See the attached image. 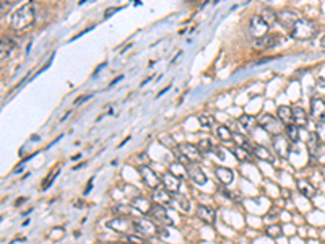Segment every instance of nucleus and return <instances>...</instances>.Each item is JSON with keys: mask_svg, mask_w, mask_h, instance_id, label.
Returning <instances> with one entry per match:
<instances>
[{"mask_svg": "<svg viewBox=\"0 0 325 244\" xmlns=\"http://www.w3.org/2000/svg\"><path fill=\"white\" fill-rule=\"evenodd\" d=\"M34 18H36V8H34V3L26 2L12 15V22H10V24H12V28L15 29V31H24V29H28L34 23Z\"/></svg>", "mask_w": 325, "mask_h": 244, "instance_id": "obj_1", "label": "nucleus"}, {"mask_svg": "<svg viewBox=\"0 0 325 244\" xmlns=\"http://www.w3.org/2000/svg\"><path fill=\"white\" fill-rule=\"evenodd\" d=\"M316 34V24H314L311 20H304L299 18L294 26L289 29V36L293 39H309Z\"/></svg>", "mask_w": 325, "mask_h": 244, "instance_id": "obj_2", "label": "nucleus"}, {"mask_svg": "<svg viewBox=\"0 0 325 244\" xmlns=\"http://www.w3.org/2000/svg\"><path fill=\"white\" fill-rule=\"evenodd\" d=\"M259 127H262L263 131H267L272 137H277V135H282V121L280 119H275L272 114H262L259 119Z\"/></svg>", "mask_w": 325, "mask_h": 244, "instance_id": "obj_3", "label": "nucleus"}, {"mask_svg": "<svg viewBox=\"0 0 325 244\" xmlns=\"http://www.w3.org/2000/svg\"><path fill=\"white\" fill-rule=\"evenodd\" d=\"M268 29H270V24L265 23L263 18L260 17V15H256V17L251 20V26H249V31H251V34L254 36L256 41H259V39H262V38L267 36V34H270Z\"/></svg>", "mask_w": 325, "mask_h": 244, "instance_id": "obj_4", "label": "nucleus"}, {"mask_svg": "<svg viewBox=\"0 0 325 244\" xmlns=\"http://www.w3.org/2000/svg\"><path fill=\"white\" fill-rule=\"evenodd\" d=\"M177 150L189 163L195 164V163H198L200 160H202V152L198 150L197 145H192V143H181Z\"/></svg>", "mask_w": 325, "mask_h": 244, "instance_id": "obj_5", "label": "nucleus"}, {"mask_svg": "<svg viewBox=\"0 0 325 244\" xmlns=\"http://www.w3.org/2000/svg\"><path fill=\"white\" fill-rule=\"evenodd\" d=\"M133 228L142 236H154L158 233V226L153 222L147 220V218H137L133 222Z\"/></svg>", "mask_w": 325, "mask_h": 244, "instance_id": "obj_6", "label": "nucleus"}, {"mask_svg": "<svg viewBox=\"0 0 325 244\" xmlns=\"http://www.w3.org/2000/svg\"><path fill=\"white\" fill-rule=\"evenodd\" d=\"M140 176H142L143 182L147 184L150 189H153V191H156V189H159V186H161L159 176L150 166H140Z\"/></svg>", "mask_w": 325, "mask_h": 244, "instance_id": "obj_7", "label": "nucleus"}, {"mask_svg": "<svg viewBox=\"0 0 325 244\" xmlns=\"http://www.w3.org/2000/svg\"><path fill=\"white\" fill-rule=\"evenodd\" d=\"M283 41V36L278 33H273V34H267L265 38L259 39V41H256V49H270V47H275L278 46L280 43Z\"/></svg>", "mask_w": 325, "mask_h": 244, "instance_id": "obj_8", "label": "nucleus"}, {"mask_svg": "<svg viewBox=\"0 0 325 244\" xmlns=\"http://www.w3.org/2000/svg\"><path fill=\"white\" fill-rule=\"evenodd\" d=\"M187 176H189V179H192L195 184H198V186H203V184L207 182V174L203 173L202 168L197 166V164H194V163H189Z\"/></svg>", "mask_w": 325, "mask_h": 244, "instance_id": "obj_9", "label": "nucleus"}, {"mask_svg": "<svg viewBox=\"0 0 325 244\" xmlns=\"http://www.w3.org/2000/svg\"><path fill=\"white\" fill-rule=\"evenodd\" d=\"M132 207L137 208V210L142 213V215H152V210H153V203L150 200L148 197H133L132 199Z\"/></svg>", "mask_w": 325, "mask_h": 244, "instance_id": "obj_10", "label": "nucleus"}, {"mask_svg": "<svg viewBox=\"0 0 325 244\" xmlns=\"http://www.w3.org/2000/svg\"><path fill=\"white\" fill-rule=\"evenodd\" d=\"M152 217H153L156 222L161 223V225H166V226H171V225H173L171 217L168 215V210L161 205V203H156V205H153Z\"/></svg>", "mask_w": 325, "mask_h": 244, "instance_id": "obj_11", "label": "nucleus"}, {"mask_svg": "<svg viewBox=\"0 0 325 244\" xmlns=\"http://www.w3.org/2000/svg\"><path fill=\"white\" fill-rule=\"evenodd\" d=\"M273 148L280 155V158H286L289 155V150H291V147L288 145L286 137H283V135L273 137Z\"/></svg>", "mask_w": 325, "mask_h": 244, "instance_id": "obj_12", "label": "nucleus"}, {"mask_svg": "<svg viewBox=\"0 0 325 244\" xmlns=\"http://www.w3.org/2000/svg\"><path fill=\"white\" fill-rule=\"evenodd\" d=\"M277 17H278V22L282 23L284 28H289V29H291L294 26V23L299 20V15L294 12H289V10H283V12L277 13Z\"/></svg>", "mask_w": 325, "mask_h": 244, "instance_id": "obj_13", "label": "nucleus"}, {"mask_svg": "<svg viewBox=\"0 0 325 244\" xmlns=\"http://www.w3.org/2000/svg\"><path fill=\"white\" fill-rule=\"evenodd\" d=\"M322 142L319 140L317 133L316 132H311L309 133V140H307V150L311 153L312 156H321L322 155Z\"/></svg>", "mask_w": 325, "mask_h": 244, "instance_id": "obj_14", "label": "nucleus"}, {"mask_svg": "<svg viewBox=\"0 0 325 244\" xmlns=\"http://www.w3.org/2000/svg\"><path fill=\"white\" fill-rule=\"evenodd\" d=\"M163 186L166 189L168 192H173V194H177L179 192V187H181V179L176 177L174 174L171 173H166L163 176Z\"/></svg>", "mask_w": 325, "mask_h": 244, "instance_id": "obj_15", "label": "nucleus"}, {"mask_svg": "<svg viewBox=\"0 0 325 244\" xmlns=\"http://www.w3.org/2000/svg\"><path fill=\"white\" fill-rule=\"evenodd\" d=\"M197 217L200 218L202 222L208 223V225H212L215 223V218H217V213L212 207H207V205H198L197 207Z\"/></svg>", "mask_w": 325, "mask_h": 244, "instance_id": "obj_16", "label": "nucleus"}, {"mask_svg": "<svg viewBox=\"0 0 325 244\" xmlns=\"http://www.w3.org/2000/svg\"><path fill=\"white\" fill-rule=\"evenodd\" d=\"M311 112L312 116L319 119V122L321 121H325V103L322 101V99L319 98H314L311 101Z\"/></svg>", "mask_w": 325, "mask_h": 244, "instance_id": "obj_17", "label": "nucleus"}, {"mask_svg": "<svg viewBox=\"0 0 325 244\" xmlns=\"http://www.w3.org/2000/svg\"><path fill=\"white\" fill-rule=\"evenodd\" d=\"M252 153L256 155V158H259V160L267 161V163H270V164L275 163V156L267 150V148L262 147V145H256V143H254V145H252Z\"/></svg>", "mask_w": 325, "mask_h": 244, "instance_id": "obj_18", "label": "nucleus"}, {"mask_svg": "<svg viewBox=\"0 0 325 244\" xmlns=\"http://www.w3.org/2000/svg\"><path fill=\"white\" fill-rule=\"evenodd\" d=\"M277 114H278V119L282 121V124H284V126H291V124H294L293 109L289 106H278Z\"/></svg>", "mask_w": 325, "mask_h": 244, "instance_id": "obj_19", "label": "nucleus"}, {"mask_svg": "<svg viewBox=\"0 0 325 244\" xmlns=\"http://www.w3.org/2000/svg\"><path fill=\"white\" fill-rule=\"evenodd\" d=\"M215 173H217V177L221 181L224 186H228V184L233 182L234 179V174L229 168H223V166H218L217 169H215Z\"/></svg>", "mask_w": 325, "mask_h": 244, "instance_id": "obj_20", "label": "nucleus"}, {"mask_svg": "<svg viewBox=\"0 0 325 244\" xmlns=\"http://www.w3.org/2000/svg\"><path fill=\"white\" fill-rule=\"evenodd\" d=\"M293 117H294V126H307V112L303 108L294 106L293 108Z\"/></svg>", "mask_w": 325, "mask_h": 244, "instance_id": "obj_21", "label": "nucleus"}, {"mask_svg": "<svg viewBox=\"0 0 325 244\" xmlns=\"http://www.w3.org/2000/svg\"><path fill=\"white\" fill-rule=\"evenodd\" d=\"M233 155L236 156V160L241 161V163H249L251 161V158H252L251 153L247 152V148H244V147H234Z\"/></svg>", "mask_w": 325, "mask_h": 244, "instance_id": "obj_22", "label": "nucleus"}, {"mask_svg": "<svg viewBox=\"0 0 325 244\" xmlns=\"http://www.w3.org/2000/svg\"><path fill=\"white\" fill-rule=\"evenodd\" d=\"M298 189H299V192H301L303 196H306V197H312L314 194H316V189H314L312 184L309 181H306V179H299Z\"/></svg>", "mask_w": 325, "mask_h": 244, "instance_id": "obj_23", "label": "nucleus"}, {"mask_svg": "<svg viewBox=\"0 0 325 244\" xmlns=\"http://www.w3.org/2000/svg\"><path fill=\"white\" fill-rule=\"evenodd\" d=\"M154 197L158 199V202H161L163 207L174 203V199L169 196V192L166 191V189H156V191H154Z\"/></svg>", "mask_w": 325, "mask_h": 244, "instance_id": "obj_24", "label": "nucleus"}, {"mask_svg": "<svg viewBox=\"0 0 325 244\" xmlns=\"http://www.w3.org/2000/svg\"><path fill=\"white\" fill-rule=\"evenodd\" d=\"M239 124H241V126L246 129V131H254V129L259 126L257 119L254 117V116H249V114H242L241 119H239Z\"/></svg>", "mask_w": 325, "mask_h": 244, "instance_id": "obj_25", "label": "nucleus"}, {"mask_svg": "<svg viewBox=\"0 0 325 244\" xmlns=\"http://www.w3.org/2000/svg\"><path fill=\"white\" fill-rule=\"evenodd\" d=\"M15 46H17V44H15L12 39H8V38L2 39V44H0V54H2V59H5V56H10V52L13 51Z\"/></svg>", "mask_w": 325, "mask_h": 244, "instance_id": "obj_26", "label": "nucleus"}, {"mask_svg": "<svg viewBox=\"0 0 325 244\" xmlns=\"http://www.w3.org/2000/svg\"><path fill=\"white\" fill-rule=\"evenodd\" d=\"M169 171H171V174H174L176 177H186L187 176V166H184L182 163H174L171 164V168H169Z\"/></svg>", "mask_w": 325, "mask_h": 244, "instance_id": "obj_27", "label": "nucleus"}, {"mask_svg": "<svg viewBox=\"0 0 325 244\" xmlns=\"http://www.w3.org/2000/svg\"><path fill=\"white\" fill-rule=\"evenodd\" d=\"M173 199H174V202L181 207V210H184V212L191 210V202H189V199L186 196H182V194H174Z\"/></svg>", "mask_w": 325, "mask_h": 244, "instance_id": "obj_28", "label": "nucleus"}, {"mask_svg": "<svg viewBox=\"0 0 325 244\" xmlns=\"http://www.w3.org/2000/svg\"><path fill=\"white\" fill-rule=\"evenodd\" d=\"M284 132H286V138L289 142L296 143L299 140V129H298V126H294V124L284 127Z\"/></svg>", "mask_w": 325, "mask_h": 244, "instance_id": "obj_29", "label": "nucleus"}, {"mask_svg": "<svg viewBox=\"0 0 325 244\" xmlns=\"http://www.w3.org/2000/svg\"><path fill=\"white\" fill-rule=\"evenodd\" d=\"M59 171H61V164H57V166H54V169L51 173H49V176L44 179V182H43V191H46V189H49L51 187V184H52V181L56 179V176L59 174Z\"/></svg>", "mask_w": 325, "mask_h": 244, "instance_id": "obj_30", "label": "nucleus"}, {"mask_svg": "<svg viewBox=\"0 0 325 244\" xmlns=\"http://www.w3.org/2000/svg\"><path fill=\"white\" fill-rule=\"evenodd\" d=\"M260 17L263 18V22L265 23H268L270 26L275 23V22H278V17H277V13L273 12V10H270V8H265L262 13H260Z\"/></svg>", "mask_w": 325, "mask_h": 244, "instance_id": "obj_31", "label": "nucleus"}, {"mask_svg": "<svg viewBox=\"0 0 325 244\" xmlns=\"http://www.w3.org/2000/svg\"><path fill=\"white\" fill-rule=\"evenodd\" d=\"M217 135H218V138H221V140H224V142H231L233 137H234V133L229 131L226 126H219Z\"/></svg>", "mask_w": 325, "mask_h": 244, "instance_id": "obj_32", "label": "nucleus"}, {"mask_svg": "<svg viewBox=\"0 0 325 244\" xmlns=\"http://www.w3.org/2000/svg\"><path fill=\"white\" fill-rule=\"evenodd\" d=\"M198 150L202 152V153H212V152H215V147H213V143H212V140L210 138H202V140L198 142Z\"/></svg>", "mask_w": 325, "mask_h": 244, "instance_id": "obj_33", "label": "nucleus"}, {"mask_svg": "<svg viewBox=\"0 0 325 244\" xmlns=\"http://www.w3.org/2000/svg\"><path fill=\"white\" fill-rule=\"evenodd\" d=\"M267 235L270 236V238H280L283 235V230H282V226L280 225H270V226H267Z\"/></svg>", "mask_w": 325, "mask_h": 244, "instance_id": "obj_34", "label": "nucleus"}, {"mask_svg": "<svg viewBox=\"0 0 325 244\" xmlns=\"http://www.w3.org/2000/svg\"><path fill=\"white\" fill-rule=\"evenodd\" d=\"M316 133H317L319 140L322 142V145H325V121L317 122V131H316Z\"/></svg>", "mask_w": 325, "mask_h": 244, "instance_id": "obj_35", "label": "nucleus"}, {"mask_svg": "<svg viewBox=\"0 0 325 244\" xmlns=\"http://www.w3.org/2000/svg\"><path fill=\"white\" fill-rule=\"evenodd\" d=\"M159 142L164 143V145H166L168 148H179V145H177L176 142H174L173 137H168V135L163 137V135H161V137H159Z\"/></svg>", "mask_w": 325, "mask_h": 244, "instance_id": "obj_36", "label": "nucleus"}, {"mask_svg": "<svg viewBox=\"0 0 325 244\" xmlns=\"http://www.w3.org/2000/svg\"><path fill=\"white\" fill-rule=\"evenodd\" d=\"M91 98H93V93H89V94H82V96H78V98L73 101V106H80V104H82V103L88 101V99H91Z\"/></svg>", "mask_w": 325, "mask_h": 244, "instance_id": "obj_37", "label": "nucleus"}, {"mask_svg": "<svg viewBox=\"0 0 325 244\" xmlns=\"http://www.w3.org/2000/svg\"><path fill=\"white\" fill-rule=\"evenodd\" d=\"M198 122H200V126H202V127H210L213 121H212V119H210L208 116H200V117H198Z\"/></svg>", "mask_w": 325, "mask_h": 244, "instance_id": "obj_38", "label": "nucleus"}, {"mask_svg": "<svg viewBox=\"0 0 325 244\" xmlns=\"http://www.w3.org/2000/svg\"><path fill=\"white\" fill-rule=\"evenodd\" d=\"M10 7H12V2H5V0H2V2H0V13H2V17L5 15V12H8L10 10Z\"/></svg>", "mask_w": 325, "mask_h": 244, "instance_id": "obj_39", "label": "nucleus"}, {"mask_svg": "<svg viewBox=\"0 0 325 244\" xmlns=\"http://www.w3.org/2000/svg\"><path fill=\"white\" fill-rule=\"evenodd\" d=\"M127 241L130 243V244H145L140 238H135V236H127Z\"/></svg>", "mask_w": 325, "mask_h": 244, "instance_id": "obj_40", "label": "nucleus"}, {"mask_svg": "<svg viewBox=\"0 0 325 244\" xmlns=\"http://www.w3.org/2000/svg\"><path fill=\"white\" fill-rule=\"evenodd\" d=\"M119 10H121V8H119V7H116V8H109V10H106V15H104V18H109V17H111V15H112V13H116V12H119Z\"/></svg>", "mask_w": 325, "mask_h": 244, "instance_id": "obj_41", "label": "nucleus"}, {"mask_svg": "<svg viewBox=\"0 0 325 244\" xmlns=\"http://www.w3.org/2000/svg\"><path fill=\"white\" fill-rule=\"evenodd\" d=\"M168 89H171V85H168V87H166V88H164V89H161V91H159V93H158V96H156V98H161V96H163V94H164V93H166V91H168Z\"/></svg>", "mask_w": 325, "mask_h": 244, "instance_id": "obj_42", "label": "nucleus"}, {"mask_svg": "<svg viewBox=\"0 0 325 244\" xmlns=\"http://www.w3.org/2000/svg\"><path fill=\"white\" fill-rule=\"evenodd\" d=\"M317 87H319V88H325V78H319V80H317Z\"/></svg>", "mask_w": 325, "mask_h": 244, "instance_id": "obj_43", "label": "nucleus"}, {"mask_svg": "<svg viewBox=\"0 0 325 244\" xmlns=\"http://www.w3.org/2000/svg\"><path fill=\"white\" fill-rule=\"evenodd\" d=\"M91 187H93V177L89 179V182H88V187H87V191H85V196H87V194L91 191Z\"/></svg>", "mask_w": 325, "mask_h": 244, "instance_id": "obj_44", "label": "nucleus"}, {"mask_svg": "<svg viewBox=\"0 0 325 244\" xmlns=\"http://www.w3.org/2000/svg\"><path fill=\"white\" fill-rule=\"evenodd\" d=\"M82 158V155H75V156H72V161H77V160H80Z\"/></svg>", "mask_w": 325, "mask_h": 244, "instance_id": "obj_45", "label": "nucleus"}, {"mask_svg": "<svg viewBox=\"0 0 325 244\" xmlns=\"http://www.w3.org/2000/svg\"><path fill=\"white\" fill-rule=\"evenodd\" d=\"M321 44H322V46L325 47V34H324V36H322V39H321Z\"/></svg>", "mask_w": 325, "mask_h": 244, "instance_id": "obj_46", "label": "nucleus"}]
</instances>
